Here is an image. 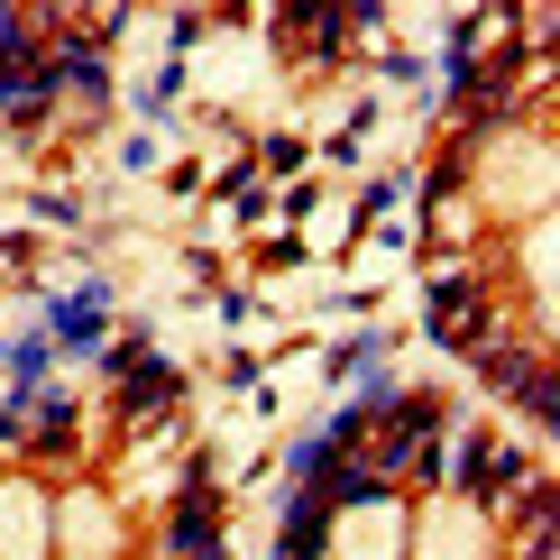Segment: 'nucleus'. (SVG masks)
Here are the masks:
<instances>
[{
	"label": "nucleus",
	"mask_w": 560,
	"mask_h": 560,
	"mask_svg": "<svg viewBox=\"0 0 560 560\" xmlns=\"http://www.w3.org/2000/svg\"><path fill=\"white\" fill-rule=\"evenodd\" d=\"M432 322H441V340H459V349H469V340H478V294H469V285H441Z\"/></svg>",
	"instance_id": "obj_1"
},
{
	"label": "nucleus",
	"mask_w": 560,
	"mask_h": 560,
	"mask_svg": "<svg viewBox=\"0 0 560 560\" xmlns=\"http://www.w3.org/2000/svg\"><path fill=\"white\" fill-rule=\"evenodd\" d=\"M92 331H102V303H65V340H74V349H83Z\"/></svg>",
	"instance_id": "obj_3"
},
{
	"label": "nucleus",
	"mask_w": 560,
	"mask_h": 560,
	"mask_svg": "<svg viewBox=\"0 0 560 560\" xmlns=\"http://www.w3.org/2000/svg\"><path fill=\"white\" fill-rule=\"evenodd\" d=\"M166 395H175V377H166V368H148V377H138V413H166Z\"/></svg>",
	"instance_id": "obj_4"
},
{
	"label": "nucleus",
	"mask_w": 560,
	"mask_h": 560,
	"mask_svg": "<svg viewBox=\"0 0 560 560\" xmlns=\"http://www.w3.org/2000/svg\"><path fill=\"white\" fill-rule=\"evenodd\" d=\"M175 551H184V560H212V505H202V497L175 515Z\"/></svg>",
	"instance_id": "obj_2"
}]
</instances>
